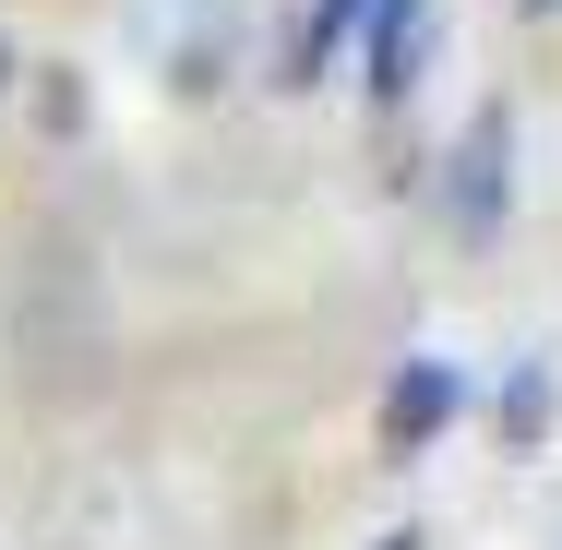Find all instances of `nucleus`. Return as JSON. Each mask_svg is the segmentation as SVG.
<instances>
[{
	"label": "nucleus",
	"instance_id": "1",
	"mask_svg": "<svg viewBox=\"0 0 562 550\" xmlns=\"http://www.w3.org/2000/svg\"><path fill=\"white\" fill-rule=\"evenodd\" d=\"M503 204H515V109L491 97V109L454 132V156H443V216L467 227V239H491Z\"/></svg>",
	"mask_w": 562,
	"mask_h": 550
},
{
	"label": "nucleus",
	"instance_id": "2",
	"mask_svg": "<svg viewBox=\"0 0 562 550\" xmlns=\"http://www.w3.org/2000/svg\"><path fill=\"white\" fill-rule=\"evenodd\" d=\"M419 60H431V0H359V85H371V109H395L419 85Z\"/></svg>",
	"mask_w": 562,
	"mask_h": 550
},
{
	"label": "nucleus",
	"instance_id": "3",
	"mask_svg": "<svg viewBox=\"0 0 562 550\" xmlns=\"http://www.w3.org/2000/svg\"><path fill=\"white\" fill-rule=\"evenodd\" d=\"M454 407H467V371H454V359H407V371L383 383V454H419Z\"/></svg>",
	"mask_w": 562,
	"mask_h": 550
},
{
	"label": "nucleus",
	"instance_id": "4",
	"mask_svg": "<svg viewBox=\"0 0 562 550\" xmlns=\"http://www.w3.org/2000/svg\"><path fill=\"white\" fill-rule=\"evenodd\" d=\"M347 36H359V0H300L288 12V36H276V85L300 97V85H324V60H336Z\"/></svg>",
	"mask_w": 562,
	"mask_h": 550
},
{
	"label": "nucleus",
	"instance_id": "5",
	"mask_svg": "<svg viewBox=\"0 0 562 550\" xmlns=\"http://www.w3.org/2000/svg\"><path fill=\"white\" fill-rule=\"evenodd\" d=\"M539 431H551V371H539V359H515V383H503V442L527 454Z\"/></svg>",
	"mask_w": 562,
	"mask_h": 550
},
{
	"label": "nucleus",
	"instance_id": "6",
	"mask_svg": "<svg viewBox=\"0 0 562 550\" xmlns=\"http://www.w3.org/2000/svg\"><path fill=\"white\" fill-rule=\"evenodd\" d=\"M515 12H539V24H551V12H562V0H515Z\"/></svg>",
	"mask_w": 562,
	"mask_h": 550
},
{
	"label": "nucleus",
	"instance_id": "7",
	"mask_svg": "<svg viewBox=\"0 0 562 550\" xmlns=\"http://www.w3.org/2000/svg\"><path fill=\"white\" fill-rule=\"evenodd\" d=\"M371 550H419V539H407V527H395V539H371Z\"/></svg>",
	"mask_w": 562,
	"mask_h": 550
},
{
	"label": "nucleus",
	"instance_id": "8",
	"mask_svg": "<svg viewBox=\"0 0 562 550\" xmlns=\"http://www.w3.org/2000/svg\"><path fill=\"white\" fill-rule=\"evenodd\" d=\"M0 85H12V60H0Z\"/></svg>",
	"mask_w": 562,
	"mask_h": 550
}]
</instances>
